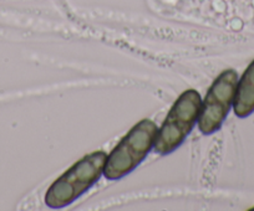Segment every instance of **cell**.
I'll return each mask as SVG.
<instances>
[{
    "label": "cell",
    "instance_id": "2",
    "mask_svg": "<svg viewBox=\"0 0 254 211\" xmlns=\"http://www.w3.org/2000/svg\"><path fill=\"white\" fill-rule=\"evenodd\" d=\"M157 132V126L151 120H142L133 126L107 155L105 178L119 180L132 173L153 149Z\"/></svg>",
    "mask_w": 254,
    "mask_h": 211
},
{
    "label": "cell",
    "instance_id": "1",
    "mask_svg": "<svg viewBox=\"0 0 254 211\" xmlns=\"http://www.w3.org/2000/svg\"><path fill=\"white\" fill-rule=\"evenodd\" d=\"M106 159L107 154L101 150L81 158L51 184L45 194L46 205L50 209L71 205L99 181L104 174Z\"/></svg>",
    "mask_w": 254,
    "mask_h": 211
},
{
    "label": "cell",
    "instance_id": "6",
    "mask_svg": "<svg viewBox=\"0 0 254 211\" xmlns=\"http://www.w3.org/2000/svg\"><path fill=\"white\" fill-rule=\"evenodd\" d=\"M251 210H252V211H254V208H252V209H251Z\"/></svg>",
    "mask_w": 254,
    "mask_h": 211
},
{
    "label": "cell",
    "instance_id": "5",
    "mask_svg": "<svg viewBox=\"0 0 254 211\" xmlns=\"http://www.w3.org/2000/svg\"><path fill=\"white\" fill-rule=\"evenodd\" d=\"M233 112L238 118H247L254 112V60L238 80Z\"/></svg>",
    "mask_w": 254,
    "mask_h": 211
},
{
    "label": "cell",
    "instance_id": "3",
    "mask_svg": "<svg viewBox=\"0 0 254 211\" xmlns=\"http://www.w3.org/2000/svg\"><path fill=\"white\" fill-rule=\"evenodd\" d=\"M201 106V94L196 89H187L178 97L157 132L153 147L157 154L168 155L183 144L198 122Z\"/></svg>",
    "mask_w": 254,
    "mask_h": 211
},
{
    "label": "cell",
    "instance_id": "4",
    "mask_svg": "<svg viewBox=\"0 0 254 211\" xmlns=\"http://www.w3.org/2000/svg\"><path fill=\"white\" fill-rule=\"evenodd\" d=\"M238 74L229 69L222 72L209 87L202 102L198 117V129L204 135H211L221 129L233 107Z\"/></svg>",
    "mask_w": 254,
    "mask_h": 211
}]
</instances>
